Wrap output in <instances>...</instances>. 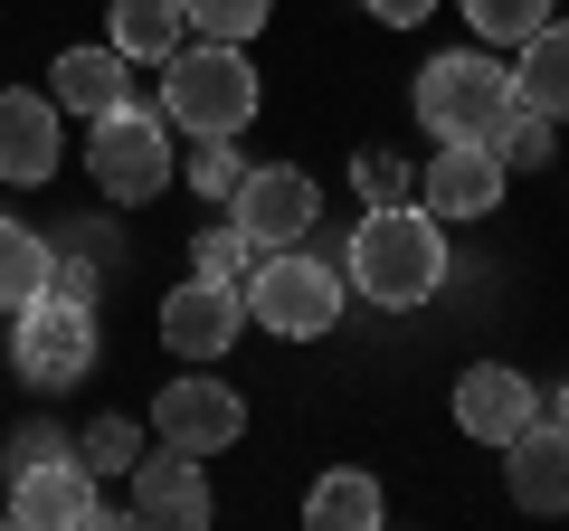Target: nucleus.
<instances>
[{"label":"nucleus","mask_w":569,"mask_h":531,"mask_svg":"<svg viewBox=\"0 0 569 531\" xmlns=\"http://www.w3.org/2000/svg\"><path fill=\"white\" fill-rule=\"evenodd\" d=\"M257 96H266L257 67L228 39H181L162 58V123H181V133H247Z\"/></svg>","instance_id":"2"},{"label":"nucleus","mask_w":569,"mask_h":531,"mask_svg":"<svg viewBox=\"0 0 569 531\" xmlns=\"http://www.w3.org/2000/svg\"><path fill=\"white\" fill-rule=\"evenodd\" d=\"M361 10H370V20H380V29H418L427 10H437V0H361Z\"/></svg>","instance_id":"29"},{"label":"nucleus","mask_w":569,"mask_h":531,"mask_svg":"<svg viewBox=\"0 0 569 531\" xmlns=\"http://www.w3.org/2000/svg\"><path fill=\"white\" fill-rule=\"evenodd\" d=\"M266 10L276 0H181V20H190V39H228V48H247L266 29Z\"/></svg>","instance_id":"24"},{"label":"nucleus","mask_w":569,"mask_h":531,"mask_svg":"<svg viewBox=\"0 0 569 531\" xmlns=\"http://www.w3.org/2000/svg\"><path fill=\"white\" fill-rule=\"evenodd\" d=\"M247 266H257V238H247V228H209V238H200V257H190V275L247 285Z\"/></svg>","instance_id":"27"},{"label":"nucleus","mask_w":569,"mask_h":531,"mask_svg":"<svg viewBox=\"0 0 569 531\" xmlns=\"http://www.w3.org/2000/svg\"><path fill=\"white\" fill-rule=\"evenodd\" d=\"M152 437L181 447V455H228V447L247 437V389L190 370V380H171L162 399H152Z\"/></svg>","instance_id":"7"},{"label":"nucleus","mask_w":569,"mask_h":531,"mask_svg":"<svg viewBox=\"0 0 569 531\" xmlns=\"http://www.w3.org/2000/svg\"><path fill=\"white\" fill-rule=\"evenodd\" d=\"M351 181H361V200H370V209L418 200V162H408V152H389V143H370L361 162H351Z\"/></svg>","instance_id":"25"},{"label":"nucleus","mask_w":569,"mask_h":531,"mask_svg":"<svg viewBox=\"0 0 569 531\" xmlns=\"http://www.w3.org/2000/svg\"><path fill=\"white\" fill-rule=\"evenodd\" d=\"M133 455H142V428H133V418H96V428L77 437V465L96 474V484H104V474H133Z\"/></svg>","instance_id":"26"},{"label":"nucleus","mask_w":569,"mask_h":531,"mask_svg":"<svg viewBox=\"0 0 569 531\" xmlns=\"http://www.w3.org/2000/svg\"><path fill=\"white\" fill-rule=\"evenodd\" d=\"M58 162H67V143H58V96H0V181L39 190Z\"/></svg>","instance_id":"15"},{"label":"nucleus","mask_w":569,"mask_h":531,"mask_svg":"<svg viewBox=\"0 0 569 531\" xmlns=\"http://www.w3.org/2000/svg\"><path fill=\"white\" fill-rule=\"evenodd\" d=\"M351 285H361L370 304H389V313H418L427 294L447 285V219H427L418 200L370 209V219L351 228Z\"/></svg>","instance_id":"1"},{"label":"nucleus","mask_w":569,"mask_h":531,"mask_svg":"<svg viewBox=\"0 0 569 531\" xmlns=\"http://www.w3.org/2000/svg\"><path fill=\"white\" fill-rule=\"evenodd\" d=\"M305 522L313 531H380L389 522V493L370 465H323V484L305 493Z\"/></svg>","instance_id":"17"},{"label":"nucleus","mask_w":569,"mask_h":531,"mask_svg":"<svg viewBox=\"0 0 569 531\" xmlns=\"http://www.w3.org/2000/svg\"><path fill=\"white\" fill-rule=\"evenodd\" d=\"M313 219H323V190H313L295 162L238 171V190H228V228H247L257 247H295V238H313Z\"/></svg>","instance_id":"9"},{"label":"nucleus","mask_w":569,"mask_h":531,"mask_svg":"<svg viewBox=\"0 0 569 531\" xmlns=\"http://www.w3.org/2000/svg\"><path fill=\"white\" fill-rule=\"evenodd\" d=\"M96 351H104L96 304L29 294V304L10 313V370H20L29 389H77V380H96Z\"/></svg>","instance_id":"5"},{"label":"nucleus","mask_w":569,"mask_h":531,"mask_svg":"<svg viewBox=\"0 0 569 531\" xmlns=\"http://www.w3.org/2000/svg\"><path fill=\"white\" fill-rule=\"evenodd\" d=\"M10 522L20 531H104L114 503L96 493V474H86L77 455H48V465L10 474Z\"/></svg>","instance_id":"10"},{"label":"nucleus","mask_w":569,"mask_h":531,"mask_svg":"<svg viewBox=\"0 0 569 531\" xmlns=\"http://www.w3.org/2000/svg\"><path fill=\"white\" fill-rule=\"evenodd\" d=\"M48 257H58V247L0 209V313H20L29 294H48Z\"/></svg>","instance_id":"20"},{"label":"nucleus","mask_w":569,"mask_h":531,"mask_svg":"<svg viewBox=\"0 0 569 531\" xmlns=\"http://www.w3.org/2000/svg\"><path fill=\"white\" fill-rule=\"evenodd\" d=\"M48 455H77V437H67V428H48V418H39V428H20V437H10V474L48 465Z\"/></svg>","instance_id":"28"},{"label":"nucleus","mask_w":569,"mask_h":531,"mask_svg":"<svg viewBox=\"0 0 569 531\" xmlns=\"http://www.w3.org/2000/svg\"><path fill=\"white\" fill-rule=\"evenodd\" d=\"M550 418H560V428H569V380H560V399H550Z\"/></svg>","instance_id":"30"},{"label":"nucleus","mask_w":569,"mask_h":531,"mask_svg":"<svg viewBox=\"0 0 569 531\" xmlns=\"http://www.w3.org/2000/svg\"><path fill=\"white\" fill-rule=\"evenodd\" d=\"M512 96L541 104L550 123H569V20H541L522 39V67H512Z\"/></svg>","instance_id":"19"},{"label":"nucleus","mask_w":569,"mask_h":531,"mask_svg":"<svg viewBox=\"0 0 569 531\" xmlns=\"http://www.w3.org/2000/svg\"><path fill=\"white\" fill-rule=\"evenodd\" d=\"M181 39H190L181 0H114V10H104V48H114V58H133V67H162Z\"/></svg>","instance_id":"18"},{"label":"nucleus","mask_w":569,"mask_h":531,"mask_svg":"<svg viewBox=\"0 0 569 531\" xmlns=\"http://www.w3.org/2000/svg\"><path fill=\"white\" fill-rule=\"evenodd\" d=\"M503 484L522 512H569V428L560 418H531L503 447Z\"/></svg>","instance_id":"14"},{"label":"nucleus","mask_w":569,"mask_h":531,"mask_svg":"<svg viewBox=\"0 0 569 531\" xmlns=\"http://www.w3.org/2000/svg\"><path fill=\"white\" fill-rule=\"evenodd\" d=\"M123 67L133 58H114V48H67L58 67H48V96H58V114H114V104H133V86H123Z\"/></svg>","instance_id":"16"},{"label":"nucleus","mask_w":569,"mask_h":531,"mask_svg":"<svg viewBox=\"0 0 569 531\" xmlns=\"http://www.w3.org/2000/svg\"><path fill=\"white\" fill-rule=\"evenodd\" d=\"M503 190H512V171H503L493 143H437V162H418V209H427V219H447V228L493 219Z\"/></svg>","instance_id":"8"},{"label":"nucleus","mask_w":569,"mask_h":531,"mask_svg":"<svg viewBox=\"0 0 569 531\" xmlns=\"http://www.w3.org/2000/svg\"><path fill=\"white\" fill-rule=\"evenodd\" d=\"M456 10L475 20V48H522L550 20V0H456Z\"/></svg>","instance_id":"22"},{"label":"nucleus","mask_w":569,"mask_h":531,"mask_svg":"<svg viewBox=\"0 0 569 531\" xmlns=\"http://www.w3.org/2000/svg\"><path fill=\"white\" fill-rule=\"evenodd\" d=\"M503 114H512V67H493L485 48H447L418 67V123L437 143H493Z\"/></svg>","instance_id":"4"},{"label":"nucleus","mask_w":569,"mask_h":531,"mask_svg":"<svg viewBox=\"0 0 569 531\" xmlns=\"http://www.w3.org/2000/svg\"><path fill=\"white\" fill-rule=\"evenodd\" d=\"M238 133H190V152H181V181L200 190V200H228L238 190Z\"/></svg>","instance_id":"23"},{"label":"nucleus","mask_w":569,"mask_h":531,"mask_svg":"<svg viewBox=\"0 0 569 531\" xmlns=\"http://www.w3.org/2000/svg\"><path fill=\"white\" fill-rule=\"evenodd\" d=\"M238 332H247V294L219 285V275H181V285L162 294V342L181 351V361H219Z\"/></svg>","instance_id":"11"},{"label":"nucleus","mask_w":569,"mask_h":531,"mask_svg":"<svg viewBox=\"0 0 569 531\" xmlns=\"http://www.w3.org/2000/svg\"><path fill=\"white\" fill-rule=\"evenodd\" d=\"M209 474H200V455H181V447H142L133 455V522H152V531H200L209 522Z\"/></svg>","instance_id":"12"},{"label":"nucleus","mask_w":569,"mask_h":531,"mask_svg":"<svg viewBox=\"0 0 569 531\" xmlns=\"http://www.w3.org/2000/svg\"><path fill=\"white\" fill-rule=\"evenodd\" d=\"M493 152H503V171H550V162H560V123H550L541 104L512 96V114L493 123Z\"/></svg>","instance_id":"21"},{"label":"nucleus","mask_w":569,"mask_h":531,"mask_svg":"<svg viewBox=\"0 0 569 531\" xmlns=\"http://www.w3.org/2000/svg\"><path fill=\"white\" fill-rule=\"evenodd\" d=\"M531 418H541V389H531L512 361H475L466 380H456V428H466L475 447H512Z\"/></svg>","instance_id":"13"},{"label":"nucleus","mask_w":569,"mask_h":531,"mask_svg":"<svg viewBox=\"0 0 569 531\" xmlns=\"http://www.w3.org/2000/svg\"><path fill=\"white\" fill-rule=\"evenodd\" d=\"M86 171H96L104 200H162L171 190V123L162 104H114V114L86 123Z\"/></svg>","instance_id":"6"},{"label":"nucleus","mask_w":569,"mask_h":531,"mask_svg":"<svg viewBox=\"0 0 569 531\" xmlns=\"http://www.w3.org/2000/svg\"><path fill=\"white\" fill-rule=\"evenodd\" d=\"M238 294H247V323H266L276 342H323L342 323V275L305 247H257Z\"/></svg>","instance_id":"3"}]
</instances>
